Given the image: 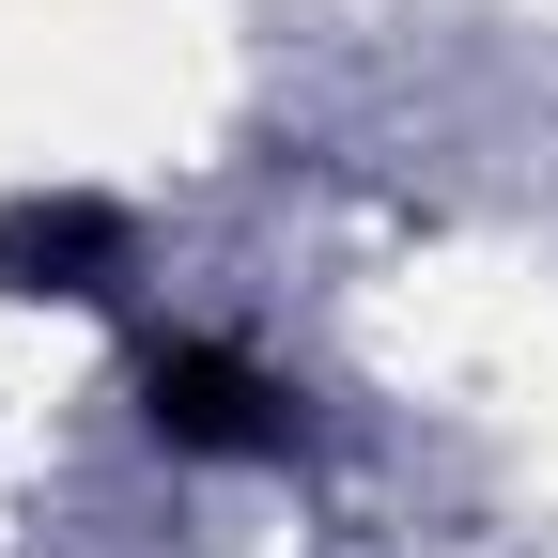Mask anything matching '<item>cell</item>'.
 <instances>
[{
    "label": "cell",
    "instance_id": "obj_1",
    "mask_svg": "<svg viewBox=\"0 0 558 558\" xmlns=\"http://www.w3.org/2000/svg\"><path fill=\"white\" fill-rule=\"evenodd\" d=\"M124 403H140V435H156L171 465H295L311 450V403L279 388L248 341H202V326L140 341V357H124Z\"/></svg>",
    "mask_w": 558,
    "mask_h": 558
},
{
    "label": "cell",
    "instance_id": "obj_2",
    "mask_svg": "<svg viewBox=\"0 0 558 558\" xmlns=\"http://www.w3.org/2000/svg\"><path fill=\"white\" fill-rule=\"evenodd\" d=\"M140 279V218L109 186H16L0 202V295L16 311H109Z\"/></svg>",
    "mask_w": 558,
    "mask_h": 558
}]
</instances>
